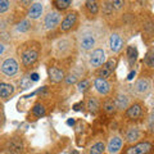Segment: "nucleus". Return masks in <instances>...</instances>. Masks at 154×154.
Returning a JSON list of instances; mask_svg holds the SVG:
<instances>
[{
	"mask_svg": "<svg viewBox=\"0 0 154 154\" xmlns=\"http://www.w3.org/2000/svg\"><path fill=\"white\" fill-rule=\"evenodd\" d=\"M77 23V13L76 12H71L68 13L67 16L64 17V19L62 21V25H60V30L63 32H67L72 30V27Z\"/></svg>",
	"mask_w": 154,
	"mask_h": 154,
	"instance_id": "nucleus-7",
	"label": "nucleus"
},
{
	"mask_svg": "<svg viewBox=\"0 0 154 154\" xmlns=\"http://www.w3.org/2000/svg\"><path fill=\"white\" fill-rule=\"evenodd\" d=\"M134 77H135V71H131V72L128 73V76H127V80H128V81H131Z\"/></svg>",
	"mask_w": 154,
	"mask_h": 154,
	"instance_id": "nucleus-36",
	"label": "nucleus"
},
{
	"mask_svg": "<svg viewBox=\"0 0 154 154\" xmlns=\"http://www.w3.org/2000/svg\"><path fill=\"white\" fill-rule=\"evenodd\" d=\"M104 150H105L104 143L98 141V143H95L94 145L90 148V154H103Z\"/></svg>",
	"mask_w": 154,
	"mask_h": 154,
	"instance_id": "nucleus-23",
	"label": "nucleus"
},
{
	"mask_svg": "<svg viewBox=\"0 0 154 154\" xmlns=\"http://www.w3.org/2000/svg\"><path fill=\"white\" fill-rule=\"evenodd\" d=\"M53 4L57 7V9H59V11H64V9H67L72 4V0H54Z\"/></svg>",
	"mask_w": 154,
	"mask_h": 154,
	"instance_id": "nucleus-25",
	"label": "nucleus"
},
{
	"mask_svg": "<svg viewBox=\"0 0 154 154\" xmlns=\"http://www.w3.org/2000/svg\"><path fill=\"white\" fill-rule=\"evenodd\" d=\"M152 150V144L149 141H144V143H139L134 146H130L126 154H149Z\"/></svg>",
	"mask_w": 154,
	"mask_h": 154,
	"instance_id": "nucleus-4",
	"label": "nucleus"
},
{
	"mask_svg": "<svg viewBox=\"0 0 154 154\" xmlns=\"http://www.w3.org/2000/svg\"><path fill=\"white\" fill-rule=\"evenodd\" d=\"M9 8H11V3L7 2V0H0V14L5 13Z\"/></svg>",
	"mask_w": 154,
	"mask_h": 154,
	"instance_id": "nucleus-30",
	"label": "nucleus"
},
{
	"mask_svg": "<svg viewBox=\"0 0 154 154\" xmlns=\"http://www.w3.org/2000/svg\"><path fill=\"white\" fill-rule=\"evenodd\" d=\"M109 46H110V50H112L113 53H118L123 46L122 37L119 35H117V33H113L109 38Z\"/></svg>",
	"mask_w": 154,
	"mask_h": 154,
	"instance_id": "nucleus-12",
	"label": "nucleus"
},
{
	"mask_svg": "<svg viewBox=\"0 0 154 154\" xmlns=\"http://www.w3.org/2000/svg\"><path fill=\"white\" fill-rule=\"evenodd\" d=\"M149 90H150V82H149V80L140 79L136 81V84H135V91H136L137 94H140V95L148 94Z\"/></svg>",
	"mask_w": 154,
	"mask_h": 154,
	"instance_id": "nucleus-13",
	"label": "nucleus"
},
{
	"mask_svg": "<svg viewBox=\"0 0 154 154\" xmlns=\"http://www.w3.org/2000/svg\"><path fill=\"white\" fill-rule=\"evenodd\" d=\"M79 45L81 49L85 51L91 50L96 45V38L93 33H84V35H81L79 38Z\"/></svg>",
	"mask_w": 154,
	"mask_h": 154,
	"instance_id": "nucleus-1",
	"label": "nucleus"
},
{
	"mask_svg": "<svg viewBox=\"0 0 154 154\" xmlns=\"http://www.w3.org/2000/svg\"><path fill=\"white\" fill-rule=\"evenodd\" d=\"M114 107L116 109H126L128 108V98L125 94H118L114 99Z\"/></svg>",
	"mask_w": 154,
	"mask_h": 154,
	"instance_id": "nucleus-18",
	"label": "nucleus"
},
{
	"mask_svg": "<svg viewBox=\"0 0 154 154\" xmlns=\"http://www.w3.org/2000/svg\"><path fill=\"white\" fill-rule=\"evenodd\" d=\"M7 149L11 154H21L23 152V143L21 139L18 137H13L8 141L7 144Z\"/></svg>",
	"mask_w": 154,
	"mask_h": 154,
	"instance_id": "nucleus-9",
	"label": "nucleus"
},
{
	"mask_svg": "<svg viewBox=\"0 0 154 154\" xmlns=\"http://www.w3.org/2000/svg\"><path fill=\"white\" fill-rule=\"evenodd\" d=\"M60 18H62V16H60L59 12H57V11L49 12L45 16V19H44L45 28H46V30H53V28H55L58 25H59Z\"/></svg>",
	"mask_w": 154,
	"mask_h": 154,
	"instance_id": "nucleus-2",
	"label": "nucleus"
},
{
	"mask_svg": "<svg viewBox=\"0 0 154 154\" xmlns=\"http://www.w3.org/2000/svg\"><path fill=\"white\" fill-rule=\"evenodd\" d=\"M80 105H82V102H81V103H79V104H76V105H75V107H73V108H75V110H79V109H80Z\"/></svg>",
	"mask_w": 154,
	"mask_h": 154,
	"instance_id": "nucleus-40",
	"label": "nucleus"
},
{
	"mask_svg": "<svg viewBox=\"0 0 154 154\" xmlns=\"http://www.w3.org/2000/svg\"><path fill=\"white\" fill-rule=\"evenodd\" d=\"M42 9H44V7H42L41 3H33L30 8V11H28L27 16L31 19H37L42 14Z\"/></svg>",
	"mask_w": 154,
	"mask_h": 154,
	"instance_id": "nucleus-15",
	"label": "nucleus"
},
{
	"mask_svg": "<svg viewBox=\"0 0 154 154\" xmlns=\"http://www.w3.org/2000/svg\"><path fill=\"white\" fill-rule=\"evenodd\" d=\"M77 81V77L73 76V75H69L68 77H66V84L67 85H71V84H75Z\"/></svg>",
	"mask_w": 154,
	"mask_h": 154,
	"instance_id": "nucleus-34",
	"label": "nucleus"
},
{
	"mask_svg": "<svg viewBox=\"0 0 154 154\" xmlns=\"http://www.w3.org/2000/svg\"><path fill=\"white\" fill-rule=\"evenodd\" d=\"M117 66V60L116 59H109L108 62H105L103 64V67L99 69L98 75H99V79H103V80H107L108 77L113 73V71Z\"/></svg>",
	"mask_w": 154,
	"mask_h": 154,
	"instance_id": "nucleus-5",
	"label": "nucleus"
},
{
	"mask_svg": "<svg viewBox=\"0 0 154 154\" xmlns=\"http://www.w3.org/2000/svg\"><path fill=\"white\" fill-rule=\"evenodd\" d=\"M123 145V140L121 136H113L112 139L109 140V144H108V152L110 154H116L121 150V148Z\"/></svg>",
	"mask_w": 154,
	"mask_h": 154,
	"instance_id": "nucleus-11",
	"label": "nucleus"
},
{
	"mask_svg": "<svg viewBox=\"0 0 154 154\" xmlns=\"http://www.w3.org/2000/svg\"><path fill=\"white\" fill-rule=\"evenodd\" d=\"M137 58V50L135 46H128L127 48V59H128V63L130 66H134L135 60Z\"/></svg>",
	"mask_w": 154,
	"mask_h": 154,
	"instance_id": "nucleus-20",
	"label": "nucleus"
},
{
	"mask_svg": "<svg viewBox=\"0 0 154 154\" xmlns=\"http://www.w3.org/2000/svg\"><path fill=\"white\" fill-rule=\"evenodd\" d=\"M14 93V86L7 82H0V98L7 99Z\"/></svg>",
	"mask_w": 154,
	"mask_h": 154,
	"instance_id": "nucleus-17",
	"label": "nucleus"
},
{
	"mask_svg": "<svg viewBox=\"0 0 154 154\" xmlns=\"http://www.w3.org/2000/svg\"><path fill=\"white\" fill-rule=\"evenodd\" d=\"M32 113H33V116H36V117H44L45 113H46V109L42 104L36 103L32 108Z\"/></svg>",
	"mask_w": 154,
	"mask_h": 154,
	"instance_id": "nucleus-22",
	"label": "nucleus"
},
{
	"mask_svg": "<svg viewBox=\"0 0 154 154\" xmlns=\"http://www.w3.org/2000/svg\"><path fill=\"white\" fill-rule=\"evenodd\" d=\"M123 5H125V2H119V0H113L112 2L113 9H121Z\"/></svg>",
	"mask_w": 154,
	"mask_h": 154,
	"instance_id": "nucleus-33",
	"label": "nucleus"
},
{
	"mask_svg": "<svg viewBox=\"0 0 154 154\" xmlns=\"http://www.w3.org/2000/svg\"><path fill=\"white\" fill-rule=\"evenodd\" d=\"M4 51H5V46H4V44H2V42H0V55H2Z\"/></svg>",
	"mask_w": 154,
	"mask_h": 154,
	"instance_id": "nucleus-38",
	"label": "nucleus"
},
{
	"mask_svg": "<svg viewBox=\"0 0 154 154\" xmlns=\"http://www.w3.org/2000/svg\"><path fill=\"white\" fill-rule=\"evenodd\" d=\"M85 7L89 11V13H91V14H96L99 12V5L94 0H88V2L85 3Z\"/></svg>",
	"mask_w": 154,
	"mask_h": 154,
	"instance_id": "nucleus-24",
	"label": "nucleus"
},
{
	"mask_svg": "<svg viewBox=\"0 0 154 154\" xmlns=\"http://www.w3.org/2000/svg\"><path fill=\"white\" fill-rule=\"evenodd\" d=\"M31 86V80L30 77H23L22 81H21V88L22 89H28Z\"/></svg>",
	"mask_w": 154,
	"mask_h": 154,
	"instance_id": "nucleus-32",
	"label": "nucleus"
},
{
	"mask_svg": "<svg viewBox=\"0 0 154 154\" xmlns=\"http://www.w3.org/2000/svg\"><path fill=\"white\" fill-rule=\"evenodd\" d=\"M67 125H68V126H73V125H75V119L73 118H69L68 121H67Z\"/></svg>",
	"mask_w": 154,
	"mask_h": 154,
	"instance_id": "nucleus-37",
	"label": "nucleus"
},
{
	"mask_svg": "<svg viewBox=\"0 0 154 154\" xmlns=\"http://www.w3.org/2000/svg\"><path fill=\"white\" fill-rule=\"evenodd\" d=\"M88 108H89V110L91 113H96L99 110V108H100L99 100L96 98H90L89 102H88Z\"/></svg>",
	"mask_w": 154,
	"mask_h": 154,
	"instance_id": "nucleus-21",
	"label": "nucleus"
},
{
	"mask_svg": "<svg viewBox=\"0 0 154 154\" xmlns=\"http://www.w3.org/2000/svg\"><path fill=\"white\" fill-rule=\"evenodd\" d=\"M38 58V50L37 49H28L22 54V63L26 67L32 66Z\"/></svg>",
	"mask_w": 154,
	"mask_h": 154,
	"instance_id": "nucleus-8",
	"label": "nucleus"
},
{
	"mask_svg": "<svg viewBox=\"0 0 154 154\" xmlns=\"http://www.w3.org/2000/svg\"><path fill=\"white\" fill-rule=\"evenodd\" d=\"M143 114V107L139 103H135L132 105H130L126 110V116L131 119H137Z\"/></svg>",
	"mask_w": 154,
	"mask_h": 154,
	"instance_id": "nucleus-14",
	"label": "nucleus"
},
{
	"mask_svg": "<svg viewBox=\"0 0 154 154\" xmlns=\"http://www.w3.org/2000/svg\"><path fill=\"white\" fill-rule=\"evenodd\" d=\"M30 80H31V81H37V80H38V75H37V73H32V75L30 76Z\"/></svg>",
	"mask_w": 154,
	"mask_h": 154,
	"instance_id": "nucleus-35",
	"label": "nucleus"
},
{
	"mask_svg": "<svg viewBox=\"0 0 154 154\" xmlns=\"http://www.w3.org/2000/svg\"><path fill=\"white\" fill-rule=\"evenodd\" d=\"M49 77L53 82H60L64 79V72L57 68V67H50L49 68Z\"/></svg>",
	"mask_w": 154,
	"mask_h": 154,
	"instance_id": "nucleus-16",
	"label": "nucleus"
},
{
	"mask_svg": "<svg viewBox=\"0 0 154 154\" xmlns=\"http://www.w3.org/2000/svg\"><path fill=\"white\" fill-rule=\"evenodd\" d=\"M30 28H31V22L28 21V19H23V21H21V23H18V26H17V30L19 32H27Z\"/></svg>",
	"mask_w": 154,
	"mask_h": 154,
	"instance_id": "nucleus-26",
	"label": "nucleus"
},
{
	"mask_svg": "<svg viewBox=\"0 0 154 154\" xmlns=\"http://www.w3.org/2000/svg\"><path fill=\"white\" fill-rule=\"evenodd\" d=\"M103 12L105 16H110L113 13V7H112V2H104L103 3Z\"/></svg>",
	"mask_w": 154,
	"mask_h": 154,
	"instance_id": "nucleus-29",
	"label": "nucleus"
},
{
	"mask_svg": "<svg viewBox=\"0 0 154 154\" xmlns=\"http://www.w3.org/2000/svg\"><path fill=\"white\" fill-rule=\"evenodd\" d=\"M103 108H104V110H105V112H107V113H109V114H112V113H114V112H116L114 102H113V100H110V99L105 100V102H104V104H103Z\"/></svg>",
	"mask_w": 154,
	"mask_h": 154,
	"instance_id": "nucleus-28",
	"label": "nucleus"
},
{
	"mask_svg": "<svg viewBox=\"0 0 154 154\" xmlns=\"http://www.w3.org/2000/svg\"><path fill=\"white\" fill-rule=\"evenodd\" d=\"M139 139H140V131H139V128L131 127L127 130V132H126V141L127 143L137 141Z\"/></svg>",
	"mask_w": 154,
	"mask_h": 154,
	"instance_id": "nucleus-19",
	"label": "nucleus"
},
{
	"mask_svg": "<svg viewBox=\"0 0 154 154\" xmlns=\"http://www.w3.org/2000/svg\"><path fill=\"white\" fill-rule=\"evenodd\" d=\"M144 63H145L149 68H153V66H154V51L153 50H149L146 53L145 58H144Z\"/></svg>",
	"mask_w": 154,
	"mask_h": 154,
	"instance_id": "nucleus-27",
	"label": "nucleus"
},
{
	"mask_svg": "<svg viewBox=\"0 0 154 154\" xmlns=\"http://www.w3.org/2000/svg\"><path fill=\"white\" fill-rule=\"evenodd\" d=\"M21 4H23L25 7H27V5H32V3L28 0V2H21Z\"/></svg>",
	"mask_w": 154,
	"mask_h": 154,
	"instance_id": "nucleus-39",
	"label": "nucleus"
},
{
	"mask_svg": "<svg viewBox=\"0 0 154 154\" xmlns=\"http://www.w3.org/2000/svg\"><path fill=\"white\" fill-rule=\"evenodd\" d=\"M2 72L7 76H14L18 72V63L14 58H8L3 62L2 64Z\"/></svg>",
	"mask_w": 154,
	"mask_h": 154,
	"instance_id": "nucleus-3",
	"label": "nucleus"
},
{
	"mask_svg": "<svg viewBox=\"0 0 154 154\" xmlns=\"http://www.w3.org/2000/svg\"><path fill=\"white\" fill-rule=\"evenodd\" d=\"M104 62H105V51L103 49H95L90 57V66L93 68H98V67L104 64Z\"/></svg>",
	"mask_w": 154,
	"mask_h": 154,
	"instance_id": "nucleus-6",
	"label": "nucleus"
},
{
	"mask_svg": "<svg viewBox=\"0 0 154 154\" xmlns=\"http://www.w3.org/2000/svg\"><path fill=\"white\" fill-rule=\"evenodd\" d=\"M77 86H79V90H80V91H82V93H84V91H86V90L89 89L90 84H89V81H88V80H84V81H81V82H80L79 85H77Z\"/></svg>",
	"mask_w": 154,
	"mask_h": 154,
	"instance_id": "nucleus-31",
	"label": "nucleus"
},
{
	"mask_svg": "<svg viewBox=\"0 0 154 154\" xmlns=\"http://www.w3.org/2000/svg\"><path fill=\"white\" fill-rule=\"evenodd\" d=\"M94 86H95V90L98 91L99 94H102V95H107L109 94V91H110V84L108 82L107 80H103V79H95L94 81Z\"/></svg>",
	"mask_w": 154,
	"mask_h": 154,
	"instance_id": "nucleus-10",
	"label": "nucleus"
}]
</instances>
